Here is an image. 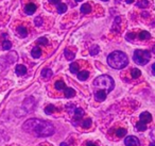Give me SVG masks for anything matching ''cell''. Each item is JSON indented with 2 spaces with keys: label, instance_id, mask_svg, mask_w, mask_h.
<instances>
[{
  "label": "cell",
  "instance_id": "obj_3",
  "mask_svg": "<svg viewBox=\"0 0 155 146\" xmlns=\"http://www.w3.org/2000/svg\"><path fill=\"white\" fill-rule=\"evenodd\" d=\"M94 85L100 91H104L105 93H110L115 86L114 80L107 75H101L94 80Z\"/></svg>",
  "mask_w": 155,
  "mask_h": 146
},
{
  "label": "cell",
  "instance_id": "obj_1",
  "mask_svg": "<svg viewBox=\"0 0 155 146\" xmlns=\"http://www.w3.org/2000/svg\"><path fill=\"white\" fill-rule=\"evenodd\" d=\"M22 129L31 134L43 137H50L54 133L53 125L37 118H31L25 122V124L22 125Z\"/></svg>",
  "mask_w": 155,
  "mask_h": 146
},
{
  "label": "cell",
  "instance_id": "obj_11",
  "mask_svg": "<svg viewBox=\"0 0 155 146\" xmlns=\"http://www.w3.org/2000/svg\"><path fill=\"white\" fill-rule=\"evenodd\" d=\"M17 33L20 37H26L27 35H28V30H27V28H25L24 26H19L17 28Z\"/></svg>",
  "mask_w": 155,
  "mask_h": 146
},
{
  "label": "cell",
  "instance_id": "obj_8",
  "mask_svg": "<svg viewBox=\"0 0 155 146\" xmlns=\"http://www.w3.org/2000/svg\"><path fill=\"white\" fill-rule=\"evenodd\" d=\"M106 95H107V93H105L104 91H96L95 92V98L97 101H103L106 99Z\"/></svg>",
  "mask_w": 155,
  "mask_h": 146
},
{
  "label": "cell",
  "instance_id": "obj_10",
  "mask_svg": "<svg viewBox=\"0 0 155 146\" xmlns=\"http://www.w3.org/2000/svg\"><path fill=\"white\" fill-rule=\"evenodd\" d=\"M54 88H55L58 91H65V89H66L67 86H66V84H65L64 81H62V80H58V81L54 83Z\"/></svg>",
  "mask_w": 155,
  "mask_h": 146
},
{
  "label": "cell",
  "instance_id": "obj_29",
  "mask_svg": "<svg viewBox=\"0 0 155 146\" xmlns=\"http://www.w3.org/2000/svg\"><path fill=\"white\" fill-rule=\"evenodd\" d=\"M91 125V118H87V120H85L84 122L82 123V127L83 128H89Z\"/></svg>",
  "mask_w": 155,
  "mask_h": 146
},
{
  "label": "cell",
  "instance_id": "obj_32",
  "mask_svg": "<svg viewBox=\"0 0 155 146\" xmlns=\"http://www.w3.org/2000/svg\"><path fill=\"white\" fill-rule=\"evenodd\" d=\"M49 1L52 3V5H58L61 3V0H49Z\"/></svg>",
  "mask_w": 155,
  "mask_h": 146
},
{
  "label": "cell",
  "instance_id": "obj_12",
  "mask_svg": "<svg viewBox=\"0 0 155 146\" xmlns=\"http://www.w3.org/2000/svg\"><path fill=\"white\" fill-rule=\"evenodd\" d=\"M31 56L33 57V58H35V59H37V58H39V57L41 56V48L39 47H34L32 49V51H31Z\"/></svg>",
  "mask_w": 155,
  "mask_h": 146
},
{
  "label": "cell",
  "instance_id": "obj_22",
  "mask_svg": "<svg viewBox=\"0 0 155 146\" xmlns=\"http://www.w3.org/2000/svg\"><path fill=\"white\" fill-rule=\"evenodd\" d=\"M140 75H141V71H140L139 69L133 68L131 71V77L133 78V79H137V78H139Z\"/></svg>",
  "mask_w": 155,
  "mask_h": 146
},
{
  "label": "cell",
  "instance_id": "obj_18",
  "mask_svg": "<svg viewBox=\"0 0 155 146\" xmlns=\"http://www.w3.org/2000/svg\"><path fill=\"white\" fill-rule=\"evenodd\" d=\"M83 115H84V111H83V109H81V108H75L74 109L75 118H77V120H80Z\"/></svg>",
  "mask_w": 155,
  "mask_h": 146
},
{
  "label": "cell",
  "instance_id": "obj_40",
  "mask_svg": "<svg viewBox=\"0 0 155 146\" xmlns=\"http://www.w3.org/2000/svg\"><path fill=\"white\" fill-rule=\"evenodd\" d=\"M149 146H155V142H153V143H151Z\"/></svg>",
  "mask_w": 155,
  "mask_h": 146
},
{
  "label": "cell",
  "instance_id": "obj_34",
  "mask_svg": "<svg viewBox=\"0 0 155 146\" xmlns=\"http://www.w3.org/2000/svg\"><path fill=\"white\" fill-rule=\"evenodd\" d=\"M127 39L129 40V41H130V39L133 40L134 39V33H129V34L127 35Z\"/></svg>",
  "mask_w": 155,
  "mask_h": 146
},
{
  "label": "cell",
  "instance_id": "obj_27",
  "mask_svg": "<svg viewBox=\"0 0 155 146\" xmlns=\"http://www.w3.org/2000/svg\"><path fill=\"white\" fill-rule=\"evenodd\" d=\"M99 50H100L99 46H97V45H94L93 47L91 48V50H89V52H91V56H96V54H99Z\"/></svg>",
  "mask_w": 155,
  "mask_h": 146
},
{
  "label": "cell",
  "instance_id": "obj_26",
  "mask_svg": "<svg viewBox=\"0 0 155 146\" xmlns=\"http://www.w3.org/2000/svg\"><path fill=\"white\" fill-rule=\"evenodd\" d=\"M136 128H137L138 131H144V130H147V125L141 122H138L137 124H136Z\"/></svg>",
  "mask_w": 155,
  "mask_h": 146
},
{
  "label": "cell",
  "instance_id": "obj_39",
  "mask_svg": "<svg viewBox=\"0 0 155 146\" xmlns=\"http://www.w3.org/2000/svg\"><path fill=\"white\" fill-rule=\"evenodd\" d=\"M61 146H68V145H67L66 143H62V144H61Z\"/></svg>",
  "mask_w": 155,
  "mask_h": 146
},
{
  "label": "cell",
  "instance_id": "obj_20",
  "mask_svg": "<svg viewBox=\"0 0 155 146\" xmlns=\"http://www.w3.org/2000/svg\"><path fill=\"white\" fill-rule=\"evenodd\" d=\"M56 9H58V14H64L67 11V5L65 3H60V5H56Z\"/></svg>",
  "mask_w": 155,
  "mask_h": 146
},
{
  "label": "cell",
  "instance_id": "obj_19",
  "mask_svg": "<svg viewBox=\"0 0 155 146\" xmlns=\"http://www.w3.org/2000/svg\"><path fill=\"white\" fill-rule=\"evenodd\" d=\"M64 54H65V57H66L67 60H69V61H71V60H73V59H74V54H73L72 51H70L68 48H66V49H65Z\"/></svg>",
  "mask_w": 155,
  "mask_h": 146
},
{
  "label": "cell",
  "instance_id": "obj_6",
  "mask_svg": "<svg viewBox=\"0 0 155 146\" xmlns=\"http://www.w3.org/2000/svg\"><path fill=\"white\" fill-rule=\"evenodd\" d=\"M139 122L143 123V124L148 125L149 123L152 122V115L149 112H142L139 116Z\"/></svg>",
  "mask_w": 155,
  "mask_h": 146
},
{
  "label": "cell",
  "instance_id": "obj_33",
  "mask_svg": "<svg viewBox=\"0 0 155 146\" xmlns=\"http://www.w3.org/2000/svg\"><path fill=\"white\" fill-rule=\"evenodd\" d=\"M85 146H97L95 143H93V142H91V141H88V142H86L85 143Z\"/></svg>",
  "mask_w": 155,
  "mask_h": 146
},
{
  "label": "cell",
  "instance_id": "obj_14",
  "mask_svg": "<svg viewBox=\"0 0 155 146\" xmlns=\"http://www.w3.org/2000/svg\"><path fill=\"white\" fill-rule=\"evenodd\" d=\"M81 12L83 14H88L91 12V5L89 3H84V5L81 7Z\"/></svg>",
  "mask_w": 155,
  "mask_h": 146
},
{
  "label": "cell",
  "instance_id": "obj_41",
  "mask_svg": "<svg viewBox=\"0 0 155 146\" xmlns=\"http://www.w3.org/2000/svg\"><path fill=\"white\" fill-rule=\"evenodd\" d=\"M75 2H81V1H83V0H74Z\"/></svg>",
  "mask_w": 155,
  "mask_h": 146
},
{
  "label": "cell",
  "instance_id": "obj_24",
  "mask_svg": "<svg viewBox=\"0 0 155 146\" xmlns=\"http://www.w3.org/2000/svg\"><path fill=\"white\" fill-rule=\"evenodd\" d=\"M125 134H127V130H125L124 128H119L116 130V135L118 137H124Z\"/></svg>",
  "mask_w": 155,
  "mask_h": 146
},
{
  "label": "cell",
  "instance_id": "obj_42",
  "mask_svg": "<svg viewBox=\"0 0 155 146\" xmlns=\"http://www.w3.org/2000/svg\"><path fill=\"white\" fill-rule=\"evenodd\" d=\"M101 1H108V0H101Z\"/></svg>",
  "mask_w": 155,
  "mask_h": 146
},
{
  "label": "cell",
  "instance_id": "obj_30",
  "mask_svg": "<svg viewBox=\"0 0 155 146\" xmlns=\"http://www.w3.org/2000/svg\"><path fill=\"white\" fill-rule=\"evenodd\" d=\"M37 43L39 44V45H44L46 46L48 44V40L46 39V37H39L38 40H37Z\"/></svg>",
  "mask_w": 155,
  "mask_h": 146
},
{
  "label": "cell",
  "instance_id": "obj_13",
  "mask_svg": "<svg viewBox=\"0 0 155 146\" xmlns=\"http://www.w3.org/2000/svg\"><path fill=\"white\" fill-rule=\"evenodd\" d=\"M89 76V73L87 71H80V73H78V78H79V80H81V81H85V80L88 78Z\"/></svg>",
  "mask_w": 155,
  "mask_h": 146
},
{
  "label": "cell",
  "instance_id": "obj_16",
  "mask_svg": "<svg viewBox=\"0 0 155 146\" xmlns=\"http://www.w3.org/2000/svg\"><path fill=\"white\" fill-rule=\"evenodd\" d=\"M52 71L51 69H49V68H45V69H43L41 71V77H44V78H46V79H49L50 77H52Z\"/></svg>",
  "mask_w": 155,
  "mask_h": 146
},
{
  "label": "cell",
  "instance_id": "obj_31",
  "mask_svg": "<svg viewBox=\"0 0 155 146\" xmlns=\"http://www.w3.org/2000/svg\"><path fill=\"white\" fill-rule=\"evenodd\" d=\"M41 24H43V20H41V17L35 18V25H36V26H41Z\"/></svg>",
  "mask_w": 155,
  "mask_h": 146
},
{
  "label": "cell",
  "instance_id": "obj_17",
  "mask_svg": "<svg viewBox=\"0 0 155 146\" xmlns=\"http://www.w3.org/2000/svg\"><path fill=\"white\" fill-rule=\"evenodd\" d=\"M138 37H139V40H141V41H146V40L150 39L151 34L148 31H141V32L139 33V35H138Z\"/></svg>",
  "mask_w": 155,
  "mask_h": 146
},
{
  "label": "cell",
  "instance_id": "obj_28",
  "mask_svg": "<svg viewBox=\"0 0 155 146\" xmlns=\"http://www.w3.org/2000/svg\"><path fill=\"white\" fill-rule=\"evenodd\" d=\"M54 111H55V107H54L53 105H49L45 108V112L47 114H52Z\"/></svg>",
  "mask_w": 155,
  "mask_h": 146
},
{
  "label": "cell",
  "instance_id": "obj_23",
  "mask_svg": "<svg viewBox=\"0 0 155 146\" xmlns=\"http://www.w3.org/2000/svg\"><path fill=\"white\" fill-rule=\"evenodd\" d=\"M11 47H12V43L10 41L5 40V41L2 42V49L3 50H9V49H11Z\"/></svg>",
  "mask_w": 155,
  "mask_h": 146
},
{
  "label": "cell",
  "instance_id": "obj_4",
  "mask_svg": "<svg viewBox=\"0 0 155 146\" xmlns=\"http://www.w3.org/2000/svg\"><path fill=\"white\" fill-rule=\"evenodd\" d=\"M151 59V54L148 50H141V49H137L134 51L133 54V60L135 63L139 65H146L147 63L150 61Z\"/></svg>",
  "mask_w": 155,
  "mask_h": 146
},
{
  "label": "cell",
  "instance_id": "obj_7",
  "mask_svg": "<svg viewBox=\"0 0 155 146\" xmlns=\"http://www.w3.org/2000/svg\"><path fill=\"white\" fill-rule=\"evenodd\" d=\"M37 7L34 5V3L30 2L28 3V5H26V7H25V12H26V14H28V15H32L33 13H35V11H36Z\"/></svg>",
  "mask_w": 155,
  "mask_h": 146
},
{
  "label": "cell",
  "instance_id": "obj_21",
  "mask_svg": "<svg viewBox=\"0 0 155 146\" xmlns=\"http://www.w3.org/2000/svg\"><path fill=\"white\" fill-rule=\"evenodd\" d=\"M79 68H80V66H79V63L73 62V63H71V64H70V71L72 74H78Z\"/></svg>",
  "mask_w": 155,
  "mask_h": 146
},
{
  "label": "cell",
  "instance_id": "obj_37",
  "mask_svg": "<svg viewBox=\"0 0 155 146\" xmlns=\"http://www.w3.org/2000/svg\"><path fill=\"white\" fill-rule=\"evenodd\" d=\"M125 2H127V5H130V3L134 2V0H125Z\"/></svg>",
  "mask_w": 155,
  "mask_h": 146
},
{
  "label": "cell",
  "instance_id": "obj_5",
  "mask_svg": "<svg viewBox=\"0 0 155 146\" xmlns=\"http://www.w3.org/2000/svg\"><path fill=\"white\" fill-rule=\"evenodd\" d=\"M124 144L127 146H139V140L134 135H130L124 140Z\"/></svg>",
  "mask_w": 155,
  "mask_h": 146
},
{
  "label": "cell",
  "instance_id": "obj_36",
  "mask_svg": "<svg viewBox=\"0 0 155 146\" xmlns=\"http://www.w3.org/2000/svg\"><path fill=\"white\" fill-rule=\"evenodd\" d=\"M152 74H153V75L155 76V63H154V64L152 65Z\"/></svg>",
  "mask_w": 155,
  "mask_h": 146
},
{
  "label": "cell",
  "instance_id": "obj_9",
  "mask_svg": "<svg viewBox=\"0 0 155 146\" xmlns=\"http://www.w3.org/2000/svg\"><path fill=\"white\" fill-rule=\"evenodd\" d=\"M15 71L18 76H24L27 74V67L25 65H17L15 68Z\"/></svg>",
  "mask_w": 155,
  "mask_h": 146
},
{
  "label": "cell",
  "instance_id": "obj_2",
  "mask_svg": "<svg viewBox=\"0 0 155 146\" xmlns=\"http://www.w3.org/2000/svg\"><path fill=\"white\" fill-rule=\"evenodd\" d=\"M107 64L115 69H122L129 64V59L124 52L114 51L108 54Z\"/></svg>",
  "mask_w": 155,
  "mask_h": 146
},
{
  "label": "cell",
  "instance_id": "obj_15",
  "mask_svg": "<svg viewBox=\"0 0 155 146\" xmlns=\"http://www.w3.org/2000/svg\"><path fill=\"white\" fill-rule=\"evenodd\" d=\"M64 93H65V96H66L67 98H71V97H73L75 95V91L71 88H66L64 91Z\"/></svg>",
  "mask_w": 155,
  "mask_h": 146
},
{
  "label": "cell",
  "instance_id": "obj_35",
  "mask_svg": "<svg viewBox=\"0 0 155 146\" xmlns=\"http://www.w3.org/2000/svg\"><path fill=\"white\" fill-rule=\"evenodd\" d=\"M151 137H154V140H155V128L152 130V132H151Z\"/></svg>",
  "mask_w": 155,
  "mask_h": 146
},
{
  "label": "cell",
  "instance_id": "obj_25",
  "mask_svg": "<svg viewBox=\"0 0 155 146\" xmlns=\"http://www.w3.org/2000/svg\"><path fill=\"white\" fill-rule=\"evenodd\" d=\"M138 8H148L149 7V1L148 0H139L137 2Z\"/></svg>",
  "mask_w": 155,
  "mask_h": 146
},
{
  "label": "cell",
  "instance_id": "obj_38",
  "mask_svg": "<svg viewBox=\"0 0 155 146\" xmlns=\"http://www.w3.org/2000/svg\"><path fill=\"white\" fill-rule=\"evenodd\" d=\"M152 52H153V54H155V45L153 46V48H152Z\"/></svg>",
  "mask_w": 155,
  "mask_h": 146
}]
</instances>
